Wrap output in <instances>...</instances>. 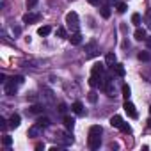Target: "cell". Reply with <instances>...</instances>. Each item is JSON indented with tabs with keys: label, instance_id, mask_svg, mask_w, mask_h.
Masks as SVG:
<instances>
[{
	"label": "cell",
	"instance_id": "44dd1931",
	"mask_svg": "<svg viewBox=\"0 0 151 151\" xmlns=\"http://www.w3.org/2000/svg\"><path fill=\"white\" fill-rule=\"evenodd\" d=\"M89 86H91V87H98V86H101V82H98V77L91 75V78H89Z\"/></svg>",
	"mask_w": 151,
	"mask_h": 151
},
{
	"label": "cell",
	"instance_id": "d6a6232c",
	"mask_svg": "<svg viewBox=\"0 0 151 151\" xmlns=\"http://www.w3.org/2000/svg\"><path fill=\"white\" fill-rule=\"evenodd\" d=\"M146 25H147V29H151V11H147V14H146Z\"/></svg>",
	"mask_w": 151,
	"mask_h": 151
},
{
	"label": "cell",
	"instance_id": "4fadbf2b",
	"mask_svg": "<svg viewBox=\"0 0 151 151\" xmlns=\"http://www.w3.org/2000/svg\"><path fill=\"white\" fill-rule=\"evenodd\" d=\"M69 41H71V45H80V43H82V36H80L78 32H73V34L69 36Z\"/></svg>",
	"mask_w": 151,
	"mask_h": 151
},
{
	"label": "cell",
	"instance_id": "f1b7e54d",
	"mask_svg": "<svg viewBox=\"0 0 151 151\" xmlns=\"http://www.w3.org/2000/svg\"><path fill=\"white\" fill-rule=\"evenodd\" d=\"M55 34H57L59 37H66V29H64V27H57Z\"/></svg>",
	"mask_w": 151,
	"mask_h": 151
},
{
	"label": "cell",
	"instance_id": "277c9868",
	"mask_svg": "<svg viewBox=\"0 0 151 151\" xmlns=\"http://www.w3.org/2000/svg\"><path fill=\"white\" fill-rule=\"evenodd\" d=\"M41 20V14L39 13H27L25 16H23V23H36V22H39Z\"/></svg>",
	"mask_w": 151,
	"mask_h": 151
},
{
	"label": "cell",
	"instance_id": "83f0119b",
	"mask_svg": "<svg viewBox=\"0 0 151 151\" xmlns=\"http://www.w3.org/2000/svg\"><path fill=\"white\" fill-rule=\"evenodd\" d=\"M140 20H142V18H140V14H137V13L132 16V23H133V25H140Z\"/></svg>",
	"mask_w": 151,
	"mask_h": 151
},
{
	"label": "cell",
	"instance_id": "2e32d148",
	"mask_svg": "<svg viewBox=\"0 0 151 151\" xmlns=\"http://www.w3.org/2000/svg\"><path fill=\"white\" fill-rule=\"evenodd\" d=\"M105 62H107V66H114L116 64V53H107V57H105Z\"/></svg>",
	"mask_w": 151,
	"mask_h": 151
},
{
	"label": "cell",
	"instance_id": "3957f363",
	"mask_svg": "<svg viewBox=\"0 0 151 151\" xmlns=\"http://www.w3.org/2000/svg\"><path fill=\"white\" fill-rule=\"evenodd\" d=\"M123 109H124V112H126L132 119H137V116H139V114H137L135 105H133L132 101H128V100H126V101H124V105H123Z\"/></svg>",
	"mask_w": 151,
	"mask_h": 151
},
{
	"label": "cell",
	"instance_id": "ab89813d",
	"mask_svg": "<svg viewBox=\"0 0 151 151\" xmlns=\"http://www.w3.org/2000/svg\"><path fill=\"white\" fill-rule=\"evenodd\" d=\"M109 2H110V4H116V6H117V0H109Z\"/></svg>",
	"mask_w": 151,
	"mask_h": 151
},
{
	"label": "cell",
	"instance_id": "8992f818",
	"mask_svg": "<svg viewBox=\"0 0 151 151\" xmlns=\"http://www.w3.org/2000/svg\"><path fill=\"white\" fill-rule=\"evenodd\" d=\"M133 37H135L137 41H146V39H147V34H146V29H140V27H137V30L133 32Z\"/></svg>",
	"mask_w": 151,
	"mask_h": 151
},
{
	"label": "cell",
	"instance_id": "7402d4cb",
	"mask_svg": "<svg viewBox=\"0 0 151 151\" xmlns=\"http://www.w3.org/2000/svg\"><path fill=\"white\" fill-rule=\"evenodd\" d=\"M23 80H25V78H23V77H20V75H16V77H13V78H11V82H13L14 86H22V84H23Z\"/></svg>",
	"mask_w": 151,
	"mask_h": 151
},
{
	"label": "cell",
	"instance_id": "e575fe53",
	"mask_svg": "<svg viewBox=\"0 0 151 151\" xmlns=\"http://www.w3.org/2000/svg\"><path fill=\"white\" fill-rule=\"evenodd\" d=\"M59 112H60V114H64V112H66V105H64V103H60V105H59Z\"/></svg>",
	"mask_w": 151,
	"mask_h": 151
},
{
	"label": "cell",
	"instance_id": "7a4b0ae2",
	"mask_svg": "<svg viewBox=\"0 0 151 151\" xmlns=\"http://www.w3.org/2000/svg\"><path fill=\"white\" fill-rule=\"evenodd\" d=\"M66 25H68L73 32L78 30V14L75 13V11H71V13L66 14Z\"/></svg>",
	"mask_w": 151,
	"mask_h": 151
},
{
	"label": "cell",
	"instance_id": "74e56055",
	"mask_svg": "<svg viewBox=\"0 0 151 151\" xmlns=\"http://www.w3.org/2000/svg\"><path fill=\"white\" fill-rule=\"evenodd\" d=\"M146 43H147V46L151 48V37H147V39H146Z\"/></svg>",
	"mask_w": 151,
	"mask_h": 151
},
{
	"label": "cell",
	"instance_id": "60d3db41",
	"mask_svg": "<svg viewBox=\"0 0 151 151\" xmlns=\"http://www.w3.org/2000/svg\"><path fill=\"white\" fill-rule=\"evenodd\" d=\"M149 114H151V107H149Z\"/></svg>",
	"mask_w": 151,
	"mask_h": 151
},
{
	"label": "cell",
	"instance_id": "836d02e7",
	"mask_svg": "<svg viewBox=\"0 0 151 151\" xmlns=\"http://www.w3.org/2000/svg\"><path fill=\"white\" fill-rule=\"evenodd\" d=\"M36 4H37V0H27V7H29V9H30V7H34Z\"/></svg>",
	"mask_w": 151,
	"mask_h": 151
},
{
	"label": "cell",
	"instance_id": "ac0fdd59",
	"mask_svg": "<svg viewBox=\"0 0 151 151\" xmlns=\"http://www.w3.org/2000/svg\"><path fill=\"white\" fill-rule=\"evenodd\" d=\"M39 128H41L39 124L30 126V128H29V137H37V135H39Z\"/></svg>",
	"mask_w": 151,
	"mask_h": 151
},
{
	"label": "cell",
	"instance_id": "cb8c5ba5",
	"mask_svg": "<svg viewBox=\"0 0 151 151\" xmlns=\"http://www.w3.org/2000/svg\"><path fill=\"white\" fill-rule=\"evenodd\" d=\"M119 130H121L123 133H130V132H132V128H130V124H128V123H124V121L121 123V126H119Z\"/></svg>",
	"mask_w": 151,
	"mask_h": 151
},
{
	"label": "cell",
	"instance_id": "6da1fadb",
	"mask_svg": "<svg viewBox=\"0 0 151 151\" xmlns=\"http://www.w3.org/2000/svg\"><path fill=\"white\" fill-rule=\"evenodd\" d=\"M101 126L100 124H94L89 128V147L91 149H98L100 144H101Z\"/></svg>",
	"mask_w": 151,
	"mask_h": 151
},
{
	"label": "cell",
	"instance_id": "9a60e30c",
	"mask_svg": "<svg viewBox=\"0 0 151 151\" xmlns=\"http://www.w3.org/2000/svg\"><path fill=\"white\" fill-rule=\"evenodd\" d=\"M121 123H123V117H121V116H114V117H110V124H112L114 128H119Z\"/></svg>",
	"mask_w": 151,
	"mask_h": 151
},
{
	"label": "cell",
	"instance_id": "e0dca14e",
	"mask_svg": "<svg viewBox=\"0 0 151 151\" xmlns=\"http://www.w3.org/2000/svg\"><path fill=\"white\" fill-rule=\"evenodd\" d=\"M64 126H66L68 130H73V126H75V119L69 117V116H66V117H64Z\"/></svg>",
	"mask_w": 151,
	"mask_h": 151
},
{
	"label": "cell",
	"instance_id": "ffe728a7",
	"mask_svg": "<svg viewBox=\"0 0 151 151\" xmlns=\"http://www.w3.org/2000/svg\"><path fill=\"white\" fill-rule=\"evenodd\" d=\"M36 124H39L41 128H46V126H50V119H48V117H39V119L36 121Z\"/></svg>",
	"mask_w": 151,
	"mask_h": 151
},
{
	"label": "cell",
	"instance_id": "1f68e13d",
	"mask_svg": "<svg viewBox=\"0 0 151 151\" xmlns=\"http://www.w3.org/2000/svg\"><path fill=\"white\" fill-rule=\"evenodd\" d=\"M30 112H32V114H41L43 109H41L39 105H32V107H30Z\"/></svg>",
	"mask_w": 151,
	"mask_h": 151
},
{
	"label": "cell",
	"instance_id": "52a82bcc",
	"mask_svg": "<svg viewBox=\"0 0 151 151\" xmlns=\"http://www.w3.org/2000/svg\"><path fill=\"white\" fill-rule=\"evenodd\" d=\"M112 68V71L117 75V77H124V66L123 64H119V62H116L114 66H110Z\"/></svg>",
	"mask_w": 151,
	"mask_h": 151
},
{
	"label": "cell",
	"instance_id": "4316f807",
	"mask_svg": "<svg viewBox=\"0 0 151 151\" xmlns=\"http://www.w3.org/2000/svg\"><path fill=\"white\" fill-rule=\"evenodd\" d=\"M87 100H89L91 103H96V101H98V96H96V93H94V91H91V93L87 94Z\"/></svg>",
	"mask_w": 151,
	"mask_h": 151
},
{
	"label": "cell",
	"instance_id": "d6986e66",
	"mask_svg": "<svg viewBox=\"0 0 151 151\" xmlns=\"http://www.w3.org/2000/svg\"><path fill=\"white\" fill-rule=\"evenodd\" d=\"M101 16L103 18H110V6L109 4H103L101 6Z\"/></svg>",
	"mask_w": 151,
	"mask_h": 151
},
{
	"label": "cell",
	"instance_id": "d590c367",
	"mask_svg": "<svg viewBox=\"0 0 151 151\" xmlns=\"http://www.w3.org/2000/svg\"><path fill=\"white\" fill-rule=\"evenodd\" d=\"M0 82H4V84L7 82V80H6V75H4V73H2V75H0Z\"/></svg>",
	"mask_w": 151,
	"mask_h": 151
},
{
	"label": "cell",
	"instance_id": "603a6c76",
	"mask_svg": "<svg viewBox=\"0 0 151 151\" xmlns=\"http://www.w3.org/2000/svg\"><path fill=\"white\" fill-rule=\"evenodd\" d=\"M137 57H139L140 60H144V62H147V60L151 59V55H149L147 52H139V55H137Z\"/></svg>",
	"mask_w": 151,
	"mask_h": 151
},
{
	"label": "cell",
	"instance_id": "d4e9b609",
	"mask_svg": "<svg viewBox=\"0 0 151 151\" xmlns=\"http://www.w3.org/2000/svg\"><path fill=\"white\" fill-rule=\"evenodd\" d=\"M130 93H132V89H130V86H128V84H124V86H123V96H124L126 100L130 98Z\"/></svg>",
	"mask_w": 151,
	"mask_h": 151
},
{
	"label": "cell",
	"instance_id": "8fae6325",
	"mask_svg": "<svg viewBox=\"0 0 151 151\" xmlns=\"http://www.w3.org/2000/svg\"><path fill=\"white\" fill-rule=\"evenodd\" d=\"M94 77H101L103 75V64H100V62H96L94 66H93V71H91Z\"/></svg>",
	"mask_w": 151,
	"mask_h": 151
},
{
	"label": "cell",
	"instance_id": "9c48e42d",
	"mask_svg": "<svg viewBox=\"0 0 151 151\" xmlns=\"http://www.w3.org/2000/svg\"><path fill=\"white\" fill-rule=\"evenodd\" d=\"M20 123H22V117H20L18 114H13L11 119H9V126H11V128H18Z\"/></svg>",
	"mask_w": 151,
	"mask_h": 151
},
{
	"label": "cell",
	"instance_id": "5b68a950",
	"mask_svg": "<svg viewBox=\"0 0 151 151\" xmlns=\"http://www.w3.org/2000/svg\"><path fill=\"white\" fill-rule=\"evenodd\" d=\"M96 53H98V46H96L94 41H91V43L86 46V57H94Z\"/></svg>",
	"mask_w": 151,
	"mask_h": 151
},
{
	"label": "cell",
	"instance_id": "4dcf8cb0",
	"mask_svg": "<svg viewBox=\"0 0 151 151\" xmlns=\"http://www.w3.org/2000/svg\"><path fill=\"white\" fill-rule=\"evenodd\" d=\"M126 7H128V6H126L124 2H117V11H119V13H126Z\"/></svg>",
	"mask_w": 151,
	"mask_h": 151
},
{
	"label": "cell",
	"instance_id": "7c38bea8",
	"mask_svg": "<svg viewBox=\"0 0 151 151\" xmlns=\"http://www.w3.org/2000/svg\"><path fill=\"white\" fill-rule=\"evenodd\" d=\"M71 109H73V112H75V114H78V116H82V114H84V105H82L80 101H75V103L71 105Z\"/></svg>",
	"mask_w": 151,
	"mask_h": 151
},
{
	"label": "cell",
	"instance_id": "f35d334b",
	"mask_svg": "<svg viewBox=\"0 0 151 151\" xmlns=\"http://www.w3.org/2000/svg\"><path fill=\"white\" fill-rule=\"evenodd\" d=\"M147 128H151V117L147 119Z\"/></svg>",
	"mask_w": 151,
	"mask_h": 151
},
{
	"label": "cell",
	"instance_id": "484cf974",
	"mask_svg": "<svg viewBox=\"0 0 151 151\" xmlns=\"http://www.w3.org/2000/svg\"><path fill=\"white\" fill-rule=\"evenodd\" d=\"M2 144H4L6 147H9V146L13 144V139H11L9 135H4V137H2Z\"/></svg>",
	"mask_w": 151,
	"mask_h": 151
},
{
	"label": "cell",
	"instance_id": "ba28073f",
	"mask_svg": "<svg viewBox=\"0 0 151 151\" xmlns=\"http://www.w3.org/2000/svg\"><path fill=\"white\" fill-rule=\"evenodd\" d=\"M16 87H18V86H14L13 82H6V86H4V91H6V94L13 96V94L16 93Z\"/></svg>",
	"mask_w": 151,
	"mask_h": 151
},
{
	"label": "cell",
	"instance_id": "f546056e",
	"mask_svg": "<svg viewBox=\"0 0 151 151\" xmlns=\"http://www.w3.org/2000/svg\"><path fill=\"white\" fill-rule=\"evenodd\" d=\"M7 126H9V121H6L4 117H0V128L6 132V130H7Z\"/></svg>",
	"mask_w": 151,
	"mask_h": 151
},
{
	"label": "cell",
	"instance_id": "5bb4252c",
	"mask_svg": "<svg viewBox=\"0 0 151 151\" xmlns=\"http://www.w3.org/2000/svg\"><path fill=\"white\" fill-rule=\"evenodd\" d=\"M50 32H52V27H50V25H43V27L37 29V34H39V36H48Z\"/></svg>",
	"mask_w": 151,
	"mask_h": 151
},
{
	"label": "cell",
	"instance_id": "30bf717a",
	"mask_svg": "<svg viewBox=\"0 0 151 151\" xmlns=\"http://www.w3.org/2000/svg\"><path fill=\"white\" fill-rule=\"evenodd\" d=\"M59 140H60V144L62 146H69L71 142H73V137H69V135H66V133H59V137H57Z\"/></svg>",
	"mask_w": 151,
	"mask_h": 151
},
{
	"label": "cell",
	"instance_id": "8d00e7d4",
	"mask_svg": "<svg viewBox=\"0 0 151 151\" xmlns=\"http://www.w3.org/2000/svg\"><path fill=\"white\" fill-rule=\"evenodd\" d=\"M87 2H89V4H98L100 0H87Z\"/></svg>",
	"mask_w": 151,
	"mask_h": 151
}]
</instances>
